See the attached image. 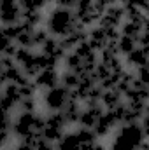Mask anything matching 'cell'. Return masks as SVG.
<instances>
[{"mask_svg": "<svg viewBox=\"0 0 149 150\" xmlns=\"http://www.w3.org/2000/svg\"><path fill=\"white\" fill-rule=\"evenodd\" d=\"M81 23L75 19L74 11L63 9V7H54L51 11V14L46 18V30H47V33L56 38L69 35Z\"/></svg>", "mask_w": 149, "mask_h": 150, "instance_id": "cell-1", "label": "cell"}, {"mask_svg": "<svg viewBox=\"0 0 149 150\" xmlns=\"http://www.w3.org/2000/svg\"><path fill=\"white\" fill-rule=\"evenodd\" d=\"M148 140V131L139 122L117 126V133L112 140L111 150H137L139 145Z\"/></svg>", "mask_w": 149, "mask_h": 150, "instance_id": "cell-2", "label": "cell"}, {"mask_svg": "<svg viewBox=\"0 0 149 150\" xmlns=\"http://www.w3.org/2000/svg\"><path fill=\"white\" fill-rule=\"evenodd\" d=\"M46 117L39 112H19L12 120L11 133L16 138H27L30 134H42Z\"/></svg>", "mask_w": 149, "mask_h": 150, "instance_id": "cell-3", "label": "cell"}, {"mask_svg": "<svg viewBox=\"0 0 149 150\" xmlns=\"http://www.w3.org/2000/svg\"><path fill=\"white\" fill-rule=\"evenodd\" d=\"M70 98V89H67L65 86L58 84L53 89L44 91V105L49 112H58L63 108V105L69 101Z\"/></svg>", "mask_w": 149, "mask_h": 150, "instance_id": "cell-4", "label": "cell"}, {"mask_svg": "<svg viewBox=\"0 0 149 150\" xmlns=\"http://www.w3.org/2000/svg\"><path fill=\"white\" fill-rule=\"evenodd\" d=\"M21 19V11L18 5V0H0V25H14L19 23Z\"/></svg>", "mask_w": 149, "mask_h": 150, "instance_id": "cell-5", "label": "cell"}, {"mask_svg": "<svg viewBox=\"0 0 149 150\" xmlns=\"http://www.w3.org/2000/svg\"><path fill=\"white\" fill-rule=\"evenodd\" d=\"M125 21V11H123V5L121 4H114L111 5L98 19V26L102 28H119L121 23Z\"/></svg>", "mask_w": 149, "mask_h": 150, "instance_id": "cell-6", "label": "cell"}, {"mask_svg": "<svg viewBox=\"0 0 149 150\" xmlns=\"http://www.w3.org/2000/svg\"><path fill=\"white\" fill-rule=\"evenodd\" d=\"M104 110H105V108H104L100 103H95V105H88V107H84V108L81 110V115H79L77 124H79L81 127L93 129V126L97 124L98 117L104 113Z\"/></svg>", "mask_w": 149, "mask_h": 150, "instance_id": "cell-7", "label": "cell"}, {"mask_svg": "<svg viewBox=\"0 0 149 150\" xmlns=\"http://www.w3.org/2000/svg\"><path fill=\"white\" fill-rule=\"evenodd\" d=\"M116 127H117V122H116L112 112L111 110H104V113L98 117L97 124L93 126V133L97 134V138H104V136L111 134V131L116 129Z\"/></svg>", "mask_w": 149, "mask_h": 150, "instance_id": "cell-8", "label": "cell"}, {"mask_svg": "<svg viewBox=\"0 0 149 150\" xmlns=\"http://www.w3.org/2000/svg\"><path fill=\"white\" fill-rule=\"evenodd\" d=\"M37 89H42V91H47V89H53L60 84V74L56 70H40L35 79H34Z\"/></svg>", "mask_w": 149, "mask_h": 150, "instance_id": "cell-9", "label": "cell"}, {"mask_svg": "<svg viewBox=\"0 0 149 150\" xmlns=\"http://www.w3.org/2000/svg\"><path fill=\"white\" fill-rule=\"evenodd\" d=\"M40 52L42 54H47V56H51V58H54L58 63L60 61H63V58L67 56V52L62 49V45H60V40L56 37H53V35H49V37L46 38V42L40 45Z\"/></svg>", "mask_w": 149, "mask_h": 150, "instance_id": "cell-10", "label": "cell"}, {"mask_svg": "<svg viewBox=\"0 0 149 150\" xmlns=\"http://www.w3.org/2000/svg\"><path fill=\"white\" fill-rule=\"evenodd\" d=\"M81 110H82V103L77 101V100H70V98H69V101L63 105V108H62L60 112L63 115L67 126H70V124H77L79 115H81Z\"/></svg>", "mask_w": 149, "mask_h": 150, "instance_id": "cell-11", "label": "cell"}, {"mask_svg": "<svg viewBox=\"0 0 149 150\" xmlns=\"http://www.w3.org/2000/svg\"><path fill=\"white\" fill-rule=\"evenodd\" d=\"M125 58H126V65L135 70V68H139V67L148 65V49H144V47H135V49H133L132 52H128Z\"/></svg>", "mask_w": 149, "mask_h": 150, "instance_id": "cell-12", "label": "cell"}, {"mask_svg": "<svg viewBox=\"0 0 149 150\" xmlns=\"http://www.w3.org/2000/svg\"><path fill=\"white\" fill-rule=\"evenodd\" d=\"M56 150H81V143L75 133H63V136L54 143Z\"/></svg>", "mask_w": 149, "mask_h": 150, "instance_id": "cell-13", "label": "cell"}, {"mask_svg": "<svg viewBox=\"0 0 149 150\" xmlns=\"http://www.w3.org/2000/svg\"><path fill=\"white\" fill-rule=\"evenodd\" d=\"M2 77H4V80L5 82H9V84H21L25 79H28L27 75L23 74V70L18 67V65H12V67H9V68H5V70H2L0 72Z\"/></svg>", "mask_w": 149, "mask_h": 150, "instance_id": "cell-14", "label": "cell"}, {"mask_svg": "<svg viewBox=\"0 0 149 150\" xmlns=\"http://www.w3.org/2000/svg\"><path fill=\"white\" fill-rule=\"evenodd\" d=\"M121 101H123V96H121L117 91H114V89L104 91V93H102V98H100V105H102L105 110H112V108L117 107Z\"/></svg>", "mask_w": 149, "mask_h": 150, "instance_id": "cell-15", "label": "cell"}, {"mask_svg": "<svg viewBox=\"0 0 149 150\" xmlns=\"http://www.w3.org/2000/svg\"><path fill=\"white\" fill-rule=\"evenodd\" d=\"M137 47V40L132 37H126V35H119V38L116 40V49H117V54L121 56H126L128 52H132L133 49Z\"/></svg>", "mask_w": 149, "mask_h": 150, "instance_id": "cell-16", "label": "cell"}, {"mask_svg": "<svg viewBox=\"0 0 149 150\" xmlns=\"http://www.w3.org/2000/svg\"><path fill=\"white\" fill-rule=\"evenodd\" d=\"M34 54H35L34 49H28V47H18L16 52H14V56H12V59H14V63H16L19 68H23L27 63L32 61Z\"/></svg>", "mask_w": 149, "mask_h": 150, "instance_id": "cell-17", "label": "cell"}, {"mask_svg": "<svg viewBox=\"0 0 149 150\" xmlns=\"http://www.w3.org/2000/svg\"><path fill=\"white\" fill-rule=\"evenodd\" d=\"M21 23L28 25V26H34L37 28L44 23V16H42V11H28V12H21Z\"/></svg>", "mask_w": 149, "mask_h": 150, "instance_id": "cell-18", "label": "cell"}, {"mask_svg": "<svg viewBox=\"0 0 149 150\" xmlns=\"http://www.w3.org/2000/svg\"><path fill=\"white\" fill-rule=\"evenodd\" d=\"M74 133H75V136H77V140H79L81 145H88V143H93V142L98 140L97 134L93 133V129H88V127H81L79 126Z\"/></svg>", "mask_w": 149, "mask_h": 150, "instance_id": "cell-19", "label": "cell"}, {"mask_svg": "<svg viewBox=\"0 0 149 150\" xmlns=\"http://www.w3.org/2000/svg\"><path fill=\"white\" fill-rule=\"evenodd\" d=\"M77 82H79V75L70 72V70H65L63 74H60V84L65 86L67 89H75Z\"/></svg>", "mask_w": 149, "mask_h": 150, "instance_id": "cell-20", "label": "cell"}, {"mask_svg": "<svg viewBox=\"0 0 149 150\" xmlns=\"http://www.w3.org/2000/svg\"><path fill=\"white\" fill-rule=\"evenodd\" d=\"M49 37V33H47V30L46 28H40L37 26L34 32H32V45L34 47H40L44 42H46V38Z\"/></svg>", "mask_w": 149, "mask_h": 150, "instance_id": "cell-21", "label": "cell"}, {"mask_svg": "<svg viewBox=\"0 0 149 150\" xmlns=\"http://www.w3.org/2000/svg\"><path fill=\"white\" fill-rule=\"evenodd\" d=\"M18 108H19V112H35V108H37V98L35 96L21 98L19 103H18Z\"/></svg>", "mask_w": 149, "mask_h": 150, "instance_id": "cell-22", "label": "cell"}, {"mask_svg": "<svg viewBox=\"0 0 149 150\" xmlns=\"http://www.w3.org/2000/svg\"><path fill=\"white\" fill-rule=\"evenodd\" d=\"M72 52H75L81 59H86V58H90V56L97 54V52L90 47V44H88V42H81L79 45H75V49L72 51Z\"/></svg>", "mask_w": 149, "mask_h": 150, "instance_id": "cell-23", "label": "cell"}, {"mask_svg": "<svg viewBox=\"0 0 149 150\" xmlns=\"http://www.w3.org/2000/svg\"><path fill=\"white\" fill-rule=\"evenodd\" d=\"M12 127V115L0 108V131H11Z\"/></svg>", "mask_w": 149, "mask_h": 150, "instance_id": "cell-24", "label": "cell"}, {"mask_svg": "<svg viewBox=\"0 0 149 150\" xmlns=\"http://www.w3.org/2000/svg\"><path fill=\"white\" fill-rule=\"evenodd\" d=\"M34 147H35V150H56L54 143H53V142H49V140H46L44 136H39Z\"/></svg>", "mask_w": 149, "mask_h": 150, "instance_id": "cell-25", "label": "cell"}, {"mask_svg": "<svg viewBox=\"0 0 149 150\" xmlns=\"http://www.w3.org/2000/svg\"><path fill=\"white\" fill-rule=\"evenodd\" d=\"M54 4H56V7H63V9H70V11H74L77 0H56Z\"/></svg>", "mask_w": 149, "mask_h": 150, "instance_id": "cell-26", "label": "cell"}, {"mask_svg": "<svg viewBox=\"0 0 149 150\" xmlns=\"http://www.w3.org/2000/svg\"><path fill=\"white\" fill-rule=\"evenodd\" d=\"M11 138H12V133L11 131H0V150L11 142Z\"/></svg>", "mask_w": 149, "mask_h": 150, "instance_id": "cell-27", "label": "cell"}, {"mask_svg": "<svg viewBox=\"0 0 149 150\" xmlns=\"http://www.w3.org/2000/svg\"><path fill=\"white\" fill-rule=\"evenodd\" d=\"M14 150H35V147H34V145H30V143H28V142H25V140H19Z\"/></svg>", "mask_w": 149, "mask_h": 150, "instance_id": "cell-28", "label": "cell"}, {"mask_svg": "<svg viewBox=\"0 0 149 150\" xmlns=\"http://www.w3.org/2000/svg\"><path fill=\"white\" fill-rule=\"evenodd\" d=\"M93 5V0H77L75 9H90Z\"/></svg>", "mask_w": 149, "mask_h": 150, "instance_id": "cell-29", "label": "cell"}, {"mask_svg": "<svg viewBox=\"0 0 149 150\" xmlns=\"http://www.w3.org/2000/svg\"><path fill=\"white\" fill-rule=\"evenodd\" d=\"M0 72H2V54H0Z\"/></svg>", "mask_w": 149, "mask_h": 150, "instance_id": "cell-30", "label": "cell"}, {"mask_svg": "<svg viewBox=\"0 0 149 150\" xmlns=\"http://www.w3.org/2000/svg\"><path fill=\"white\" fill-rule=\"evenodd\" d=\"M44 2H46V4H49V2H56V0H44Z\"/></svg>", "mask_w": 149, "mask_h": 150, "instance_id": "cell-31", "label": "cell"}, {"mask_svg": "<svg viewBox=\"0 0 149 150\" xmlns=\"http://www.w3.org/2000/svg\"><path fill=\"white\" fill-rule=\"evenodd\" d=\"M0 100H2V89H0Z\"/></svg>", "mask_w": 149, "mask_h": 150, "instance_id": "cell-32", "label": "cell"}]
</instances>
